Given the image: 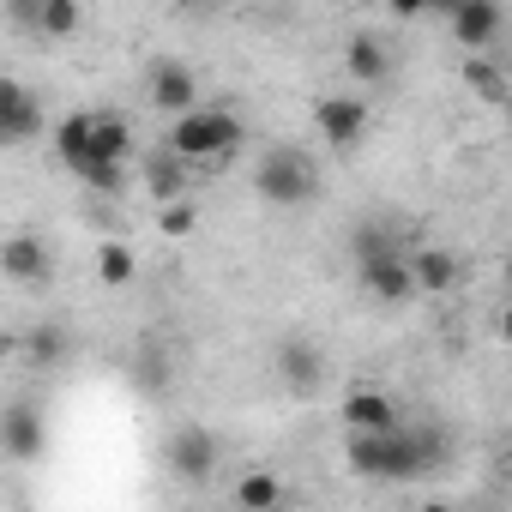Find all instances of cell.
I'll use <instances>...</instances> for the list:
<instances>
[{"label":"cell","instance_id":"1","mask_svg":"<svg viewBox=\"0 0 512 512\" xmlns=\"http://www.w3.org/2000/svg\"><path fill=\"white\" fill-rule=\"evenodd\" d=\"M446 464V434L434 428H386V434H350V470L368 482H416Z\"/></svg>","mask_w":512,"mask_h":512},{"label":"cell","instance_id":"2","mask_svg":"<svg viewBox=\"0 0 512 512\" xmlns=\"http://www.w3.org/2000/svg\"><path fill=\"white\" fill-rule=\"evenodd\" d=\"M253 193H260L266 205H278V211H302V205L320 199V169H314L308 151L272 145L260 163H253Z\"/></svg>","mask_w":512,"mask_h":512},{"label":"cell","instance_id":"3","mask_svg":"<svg viewBox=\"0 0 512 512\" xmlns=\"http://www.w3.org/2000/svg\"><path fill=\"white\" fill-rule=\"evenodd\" d=\"M163 145H175L187 163H223L235 145H241V115H229V109H187V115H175V127H169V139Z\"/></svg>","mask_w":512,"mask_h":512},{"label":"cell","instance_id":"4","mask_svg":"<svg viewBox=\"0 0 512 512\" xmlns=\"http://www.w3.org/2000/svg\"><path fill=\"white\" fill-rule=\"evenodd\" d=\"M356 284H362L374 302L404 308V302L416 296V266H410V253H398V241H392V247L362 253V260H356Z\"/></svg>","mask_w":512,"mask_h":512},{"label":"cell","instance_id":"5","mask_svg":"<svg viewBox=\"0 0 512 512\" xmlns=\"http://www.w3.org/2000/svg\"><path fill=\"white\" fill-rule=\"evenodd\" d=\"M163 470H169L175 482L205 488V482L217 476V440H211V428H199V422L169 428V440H163Z\"/></svg>","mask_w":512,"mask_h":512},{"label":"cell","instance_id":"6","mask_svg":"<svg viewBox=\"0 0 512 512\" xmlns=\"http://www.w3.org/2000/svg\"><path fill=\"white\" fill-rule=\"evenodd\" d=\"M145 91H151V103L175 121V115H187V109H199V73L187 67V61H151L145 67Z\"/></svg>","mask_w":512,"mask_h":512},{"label":"cell","instance_id":"7","mask_svg":"<svg viewBox=\"0 0 512 512\" xmlns=\"http://www.w3.org/2000/svg\"><path fill=\"white\" fill-rule=\"evenodd\" d=\"M0 272H7V284H19V290H37V284L55 278V247L43 235H13L0 247Z\"/></svg>","mask_w":512,"mask_h":512},{"label":"cell","instance_id":"8","mask_svg":"<svg viewBox=\"0 0 512 512\" xmlns=\"http://www.w3.org/2000/svg\"><path fill=\"white\" fill-rule=\"evenodd\" d=\"M0 452H7L13 464H31L49 452V422L37 416V404H7V416H0Z\"/></svg>","mask_w":512,"mask_h":512},{"label":"cell","instance_id":"9","mask_svg":"<svg viewBox=\"0 0 512 512\" xmlns=\"http://www.w3.org/2000/svg\"><path fill=\"white\" fill-rule=\"evenodd\" d=\"M452 37L464 55H488L500 37H506V13H500V0H464V7L452 13Z\"/></svg>","mask_w":512,"mask_h":512},{"label":"cell","instance_id":"10","mask_svg":"<svg viewBox=\"0 0 512 512\" xmlns=\"http://www.w3.org/2000/svg\"><path fill=\"white\" fill-rule=\"evenodd\" d=\"M43 127H49V109H43L19 79L0 85V139H7V145H31Z\"/></svg>","mask_w":512,"mask_h":512},{"label":"cell","instance_id":"11","mask_svg":"<svg viewBox=\"0 0 512 512\" xmlns=\"http://www.w3.org/2000/svg\"><path fill=\"white\" fill-rule=\"evenodd\" d=\"M314 127H320L326 145L350 151V145H362V133H368V103H362V97H320V103H314Z\"/></svg>","mask_w":512,"mask_h":512},{"label":"cell","instance_id":"12","mask_svg":"<svg viewBox=\"0 0 512 512\" xmlns=\"http://www.w3.org/2000/svg\"><path fill=\"white\" fill-rule=\"evenodd\" d=\"M193 169H199V163H187L175 145H163V151H151V157L139 163V181H145V193H151L157 205H169V199H187V193H193Z\"/></svg>","mask_w":512,"mask_h":512},{"label":"cell","instance_id":"13","mask_svg":"<svg viewBox=\"0 0 512 512\" xmlns=\"http://www.w3.org/2000/svg\"><path fill=\"white\" fill-rule=\"evenodd\" d=\"M55 157L73 169V175H85L91 163H97V133H91V109H73V115H61L55 121Z\"/></svg>","mask_w":512,"mask_h":512},{"label":"cell","instance_id":"14","mask_svg":"<svg viewBox=\"0 0 512 512\" xmlns=\"http://www.w3.org/2000/svg\"><path fill=\"white\" fill-rule=\"evenodd\" d=\"M338 422H344L350 434H386V428H398L404 416H398V404H392L386 392H350V398L338 404Z\"/></svg>","mask_w":512,"mask_h":512},{"label":"cell","instance_id":"15","mask_svg":"<svg viewBox=\"0 0 512 512\" xmlns=\"http://www.w3.org/2000/svg\"><path fill=\"white\" fill-rule=\"evenodd\" d=\"M410 266H416V296H446L464 284V260L452 247H422V253H410Z\"/></svg>","mask_w":512,"mask_h":512},{"label":"cell","instance_id":"16","mask_svg":"<svg viewBox=\"0 0 512 512\" xmlns=\"http://www.w3.org/2000/svg\"><path fill=\"white\" fill-rule=\"evenodd\" d=\"M278 380H284L296 398H308V392L326 380V362H320V350H314L308 338H290V344L278 350Z\"/></svg>","mask_w":512,"mask_h":512},{"label":"cell","instance_id":"17","mask_svg":"<svg viewBox=\"0 0 512 512\" xmlns=\"http://www.w3.org/2000/svg\"><path fill=\"white\" fill-rule=\"evenodd\" d=\"M344 67H350V79H362V85H386V79H392V49H386L374 31H356L350 49H344Z\"/></svg>","mask_w":512,"mask_h":512},{"label":"cell","instance_id":"18","mask_svg":"<svg viewBox=\"0 0 512 512\" xmlns=\"http://www.w3.org/2000/svg\"><path fill=\"white\" fill-rule=\"evenodd\" d=\"M91 133H97V163H127L133 157V121L121 109H91Z\"/></svg>","mask_w":512,"mask_h":512},{"label":"cell","instance_id":"19","mask_svg":"<svg viewBox=\"0 0 512 512\" xmlns=\"http://www.w3.org/2000/svg\"><path fill=\"white\" fill-rule=\"evenodd\" d=\"M25 356H31V368H61V362H67V326H61V320H43V326L25 338Z\"/></svg>","mask_w":512,"mask_h":512},{"label":"cell","instance_id":"20","mask_svg":"<svg viewBox=\"0 0 512 512\" xmlns=\"http://www.w3.org/2000/svg\"><path fill=\"white\" fill-rule=\"evenodd\" d=\"M235 506H247V512H272V506H284V482L266 476V470H253V476L235 482Z\"/></svg>","mask_w":512,"mask_h":512},{"label":"cell","instance_id":"21","mask_svg":"<svg viewBox=\"0 0 512 512\" xmlns=\"http://www.w3.org/2000/svg\"><path fill=\"white\" fill-rule=\"evenodd\" d=\"M133 272H139V266H133V247H127V241H103V247H97V284L127 290Z\"/></svg>","mask_w":512,"mask_h":512},{"label":"cell","instance_id":"22","mask_svg":"<svg viewBox=\"0 0 512 512\" xmlns=\"http://www.w3.org/2000/svg\"><path fill=\"white\" fill-rule=\"evenodd\" d=\"M79 0H43V13H37V31L49 37V43H73L79 37Z\"/></svg>","mask_w":512,"mask_h":512},{"label":"cell","instance_id":"23","mask_svg":"<svg viewBox=\"0 0 512 512\" xmlns=\"http://www.w3.org/2000/svg\"><path fill=\"white\" fill-rule=\"evenodd\" d=\"M464 85H470V97H482V103H500V97H506V73H500L488 55H470V61H464Z\"/></svg>","mask_w":512,"mask_h":512},{"label":"cell","instance_id":"24","mask_svg":"<svg viewBox=\"0 0 512 512\" xmlns=\"http://www.w3.org/2000/svg\"><path fill=\"white\" fill-rule=\"evenodd\" d=\"M157 229H163L169 241H187V235L199 229V205H193V193H187V199H169V205H157Z\"/></svg>","mask_w":512,"mask_h":512},{"label":"cell","instance_id":"25","mask_svg":"<svg viewBox=\"0 0 512 512\" xmlns=\"http://www.w3.org/2000/svg\"><path fill=\"white\" fill-rule=\"evenodd\" d=\"M79 181H85L91 193H103V199H121V193H127V163H91Z\"/></svg>","mask_w":512,"mask_h":512},{"label":"cell","instance_id":"26","mask_svg":"<svg viewBox=\"0 0 512 512\" xmlns=\"http://www.w3.org/2000/svg\"><path fill=\"white\" fill-rule=\"evenodd\" d=\"M37 13H43V0H7V19L19 31H37Z\"/></svg>","mask_w":512,"mask_h":512},{"label":"cell","instance_id":"27","mask_svg":"<svg viewBox=\"0 0 512 512\" xmlns=\"http://www.w3.org/2000/svg\"><path fill=\"white\" fill-rule=\"evenodd\" d=\"M392 19H428V0H386Z\"/></svg>","mask_w":512,"mask_h":512},{"label":"cell","instance_id":"28","mask_svg":"<svg viewBox=\"0 0 512 512\" xmlns=\"http://www.w3.org/2000/svg\"><path fill=\"white\" fill-rule=\"evenodd\" d=\"M458 7H464V0H428V19H446V25H452Z\"/></svg>","mask_w":512,"mask_h":512},{"label":"cell","instance_id":"29","mask_svg":"<svg viewBox=\"0 0 512 512\" xmlns=\"http://www.w3.org/2000/svg\"><path fill=\"white\" fill-rule=\"evenodd\" d=\"M500 338H506V344H512V308H506V314H500Z\"/></svg>","mask_w":512,"mask_h":512},{"label":"cell","instance_id":"30","mask_svg":"<svg viewBox=\"0 0 512 512\" xmlns=\"http://www.w3.org/2000/svg\"><path fill=\"white\" fill-rule=\"evenodd\" d=\"M175 7H205V0H175Z\"/></svg>","mask_w":512,"mask_h":512}]
</instances>
